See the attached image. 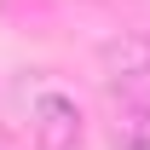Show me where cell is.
Here are the masks:
<instances>
[{
	"mask_svg": "<svg viewBox=\"0 0 150 150\" xmlns=\"http://www.w3.org/2000/svg\"><path fill=\"white\" fill-rule=\"evenodd\" d=\"M29 139L35 150H75L81 144V110L64 93H35L29 104Z\"/></svg>",
	"mask_w": 150,
	"mask_h": 150,
	"instance_id": "6da1fadb",
	"label": "cell"
},
{
	"mask_svg": "<svg viewBox=\"0 0 150 150\" xmlns=\"http://www.w3.org/2000/svg\"><path fill=\"white\" fill-rule=\"evenodd\" d=\"M110 144L115 150H150V98H121L115 104Z\"/></svg>",
	"mask_w": 150,
	"mask_h": 150,
	"instance_id": "7a4b0ae2",
	"label": "cell"
},
{
	"mask_svg": "<svg viewBox=\"0 0 150 150\" xmlns=\"http://www.w3.org/2000/svg\"><path fill=\"white\" fill-rule=\"evenodd\" d=\"M98 58H104V69H110V75L139 81V75H150V35H121V40H110Z\"/></svg>",
	"mask_w": 150,
	"mask_h": 150,
	"instance_id": "3957f363",
	"label": "cell"
}]
</instances>
